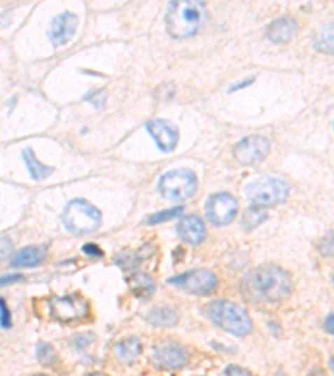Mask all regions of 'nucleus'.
I'll return each mask as SVG.
<instances>
[{
	"mask_svg": "<svg viewBox=\"0 0 334 376\" xmlns=\"http://www.w3.org/2000/svg\"><path fill=\"white\" fill-rule=\"evenodd\" d=\"M242 296L253 305H277L288 300L293 279L288 271L274 265L256 267L241 284Z\"/></svg>",
	"mask_w": 334,
	"mask_h": 376,
	"instance_id": "nucleus-1",
	"label": "nucleus"
},
{
	"mask_svg": "<svg viewBox=\"0 0 334 376\" xmlns=\"http://www.w3.org/2000/svg\"><path fill=\"white\" fill-rule=\"evenodd\" d=\"M207 24V8L202 0H172L166 14V29L172 39L197 36Z\"/></svg>",
	"mask_w": 334,
	"mask_h": 376,
	"instance_id": "nucleus-2",
	"label": "nucleus"
},
{
	"mask_svg": "<svg viewBox=\"0 0 334 376\" xmlns=\"http://www.w3.org/2000/svg\"><path fill=\"white\" fill-rule=\"evenodd\" d=\"M206 314L216 326L231 333V335L242 338L253 331V321H251L247 311L232 301L219 300L211 302L206 308Z\"/></svg>",
	"mask_w": 334,
	"mask_h": 376,
	"instance_id": "nucleus-3",
	"label": "nucleus"
},
{
	"mask_svg": "<svg viewBox=\"0 0 334 376\" xmlns=\"http://www.w3.org/2000/svg\"><path fill=\"white\" fill-rule=\"evenodd\" d=\"M62 223L72 235H90L95 229L101 228L102 213L89 201L74 200L64 209Z\"/></svg>",
	"mask_w": 334,
	"mask_h": 376,
	"instance_id": "nucleus-4",
	"label": "nucleus"
},
{
	"mask_svg": "<svg viewBox=\"0 0 334 376\" xmlns=\"http://www.w3.org/2000/svg\"><path fill=\"white\" fill-rule=\"evenodd\" d=\"M289 194V186L277 177H261L254 183L247 184L246 197L253 206L271 207L286 201Z\"/></svg>",
	"mask_w": 334,
	"mask_h": 376,
	"instance_id": "nucleus-5",
	"label": "nucleus"
},
{
	"mask_svg": "<svg viewBox=\"0 0 334 376\" xmlns=\"http://www.w3.org/2000/svg\"><path fill=\"white\" fill-rule=\"evenodd\" d=\"M49 306V318L59 323H76L88 318L89 301L79 293L66 296H52L47 300Z\"/></svg>",
	"mask_w": 334,
	"mask_h": 376,
	"instance_id": "nucleus-6",
	"label": "nucleus"
},
{
	"mask_svg": "<svg viewBox=\"0 0 334 376\" xmlns=\"http://www.w3.org/2000/svg\"><path fill=\"white\" fill-rule=\"evenodd\" d=\"M197 189V177L190 169L166 172L159 181V191L167 201H184Z\"/></svg>",
	"mask_w": 334,
	"mask_h": 376,
	"instance_id": "nucleus-7",
	"label": "nucleus"
},
{
	"mask_svg": "<svg viewBox=\"0 0 334 376\" xmlns=\"http://www.w3.org/2000/svg\"><path fill=\"white\" fill-rule=\"evenodd\" d=\"M167 283L182 289V291L197 296H209L212 293H216V289L219 286L218 276L207 270L188 271V273L171 278Z\"/></svg>",
	"mask_w": 334,
	"mask_h": 376,
	"instance_id": "nucleus-8",
	"label": "nucleus"
},
{
	"mask_svg": "<svg viewBox=\"0 0 334 376\" xmlns=\"http://www.w3.org/2000/svg\"><path fill=\"white\" fill-rule=\"evenodd\" d=\"M271 144L266 137L263 136H251L237 142L232 151L234 159L242 166H253V164L263 162L267 158Z\"/></svg>",
	"mask_w": 334,
	"mask_h": 376,
	"instance_id": "nucleus-9",
	"label": "nucleus"
},
{
	"mask_svg": "<svg viewBox=\"0 0 334 376\" xmlns=\"http://www.w3.org/2000/svg\"><path fill=\"white\" fill-rule=\"evenodd\" d=\"M237 209H239L237 201L228 193L214 194L206 204V214L214 226H225V224L232 223Z\"/></svg>",
	"mask_w": 334,
	"mask_h": 376,
	"instance_id": "nucleus-10",
	"label": "nucleus"
},
{
	"mask_svg": "<svg viewBox=\"0 0 334 376\" xmlns=\"http://www.w3.org/2000/svg\"><path fill=\"white\" fill-rule=\"evenodd\" d=\"M146 127L162 153H172V151L177 148V142H179V129L172 123L164 119H154L149 120Z\"/></svg>",
	"mask_w": 334,
	"mask_h": 376,
	"instance_id": "nucleus-11",
	"label": "nucleus"
},
{
	"mask_svg": "<svg viewBox=\"0 0 334 376\" xmlns=\"http://www.w3.org/2000/svg\"><path fill=\"white\" fill-rule=\"evenodd\" d=\"M153 361L164 370H182L189 361V354L181 344L167 343L153 351Z\"/></svg>",
	"mask_w": 334,
	"mask_h": 376,
	"instance_id": "nucleus-12",
	"label": "nucleus"
},
{
	"mask_svg": "<svg viewBox=\"0 0 334 376\" xmlns=\"http://www.w3.org/2000/svg\"><path fill=\"white\" fill-rule=\"evenodd\" d=\"M77 15L72 14V12H62V14L55 17L52 20L50 29H49V39L54 47H62L67 46L69 42L72 41L74 34L77 30Z\"/></svg>",
	"mask_w": 334,
	"mask_h": 376,
	"instance_id": "nucleus-13",
	"label": "nucleus"
},
{
	"mask_svg": "<svg viewBox=\"0 0 334 376\" xmlns=\"http://www.w3.org/2000/svg\"><path fill=\"white\" fill-rule=\"evenodd\" d=\"M177 235L181 236V239L188 244H201L206 239V224L199 216L189 214L184 216L181 219L179 226H177Z\"/></svg>",
	"mask_w": 334,
	"mask_h": 376,
	"instance_id": "nucleus-14",
	"label": "nucleus"
},
{
	"mask_svg": "<svg viewBox=\"0 0 334 376\" xmlns=\"http://www.w3.org/2000/svg\"><path fill=\"white\" fill-rule=\"evenodd\" d=\"M296 22L289 17H283V19H277L267 27V39L274 44H288L291 39L296 34Z\"/></svg>",
	"mask_w": 334,
	"mask_h": 376,
	"instance_id": "nucleus-15",
	"label": "nucleus"
},
{
	"mask_svg": "<svg viewBox=\"0 0 334 376\" xmlns=\"http://www.w3.org/2000/svg\"><path fill=\"white\" fill-rule=\"evenodd\" d=\"M46 259V251L37 246H29V248L20 249L19 253L12 258V266L14 267H34L42 265Z\"/></svg>",
	"mask_w": 334,
	"mask_h": 376,
	"instance_id": "nucleus-16",
	"label": "nucleus"
},
{
	"mask_svg": "<svg viewBox=\"0 0 334 376\" xmlns=\"http://www.w3.org/2000/svg\"><path fill=\"white\" fill-rule=\"evenodd\" d=\"M22 158H24L25 166H27V169H29V174L32 176L34 181L46 179L47 176H50L52 172H54V167L46 166V164H42L41 161H39L36 153H34L30 148H25L22 151Z\"/></svg>",
	"mask_w": 334,
	"mask_h": 376,
	"instance_id": "nucleus-17",
	"label": "nucleus"
},
{
	"mask_svg": "<svg viewBox=\"0 0 334 376\" xmlns=\"http://www.w3.org/2000/svg\"><path fill=\"white\" fill-rule=\"evenodd\" d=\"M129 289H131V293L134 296L147 300V298H151V295L154 293L155 283L149 274L136 273L129 278Z\"/></svg>",
	"mask_w": 334,
	"mask_h": 376,
	"instance_id": "nucleus-18",
	"label": "nucleus"
},
{
	"mask_svg": "<svg viewBox=\"0 0 334 376\" xmlns=\"http://www.w3.org/2000/svg\"><path fill=\"white\" fill-rule=\"evenodd\" d=\"M146 319L154 326L167 328V326L176 325L177 313L172 308H154L153 311H149V314H147Z\"/></svg>",
	"mask_w": 334,
	"mask_h": 376,
	"instance_id": "nucleus-19",
	"label": "nucleus"
},
{
	"mask_svg": "<svg viewBox=\"0 0 334 376\" xmlns=\"http://www.w3.org/2000/svg\"><path fill=\"white\" fill-rule=\"evenodd\" d=\"M142 351V344L137 338H127L120 341L116 347V353L120 360L124 361H134Z\"/></svg>",
	"mask_w": 334,
	"mask_h": 376,
	"instance_id": "nucleus-20",
	"label": "nucleus"
},
{
	"mask_svg": "<svg viewBox=\"0 0 334 376\" xmlns=\"http://www.w3.org/2000/svg\"><path fill=\"white\" fill-rule=\"evenodd\" d=\"M316 47L324 54H334V24L323 25L316 34Z\"/></svg>",
	"mask_w": 334,
	"mask_h": 376,
	"instance_id": "nucleus-21",
	"label": "nucleus"
},
{
	"mask_svg": "<svg viewBox=\"0 0 334 376\" xmlns=\"http://www.w3.org/2000/svg\"><path fill=\"white\" fill-rule=\"evenodd\" d=\"M266 218H267V214H266V211H264V207L253 206L244 216V228L246 229L258 228L259 224L266 221Z\"/></svg>",
	"mask_w": 334,
	"mask_h": 376,
	"instance_id": "nucleus-22",
	"label": "nucleus"
},
{
	"mask_svg": "<svg viewBox=\"0 0 334 376\" xmlns=\"http://www.w3.org/2000/svg\"><path fill=\"white\" fill-rule=\"evenodd\" d=\"M36 354H37V360L41 361L42 365H52V363L55 361L54 348H52L50 344H47V343H39Z\"/></svg>",
	"mask_w": 334,
	"mask_h": 376,
	"instance_id": "nucleus-23",
	"label": "nucleus"
},
{
	"mask_svg": "<svg viewBox=\"0 0 334 376\" xmlns=\"http://www.w3.org/2000/svg\"><path fill=\"white\" fill-rule=\"evenodd\" d=\"M181 213H182V207H174V209H169V211H160V213L151 216V218L147 219V223H149V224H158V223L169 221V219L176 218V216H179Z\"/></svg>",
	"mask_w": 334,
	"mask_h": 376,
	"instance_id": "nucleus-24",
	"label": "nucleus"
},
{
	"mask_svg": "<svg viewBox=\"0 0 334 376\" xmlns=\"http://www.w3.org/2000/svg\"><path fill=\"white\" fill-rule=\"evenodd\" d=\"M319 251L323 256L334 258V232H329L328 236H324L319 243Z\"/></svg>",
	"mask_w": 334,
	"mask_h": 376,
	"instance_id": "nucleus-25",
	"label": "nucleus"
},
{
	"mask_svg": "<svg viewBox=\"0 0 334 376\" xmlns=\"http://www.w3.org/2000/svg\"><path fill=\"white\" fill-rule=\"evenodd\" d=\"M0 326L4 330H8L12 326V316H11V309H8L7 302L0 298Z\"/></svg>",
	"mask_w": 334,
	"mask_h": 376,
	"instance_id": "nucleus-26",
	"label": "nucleus"
},
{
	"mask_svg": "<svg viewBox=\"0 0 334 376\" xmlns=\"http://www.w3.org/2000/svg\"><path fill=\"white\" fill-rule=\"evenodd\" d=\"M12 253V241L11 237L0 236V263L6 261Z\"/></svg>",
	"mask_w": 334,
	"mask_h": 376,
	"instance_id": "nucleus-27",
	"label": "nucleus"
},
{
	"mask_svg": "<svg viewBox=\"0 0 334 376\" xmlns=\"http://www.w3.org/2000/svg\"><path fill=\"white\" fill-rule=\"evenodd\" d=\"M82 253H85L88 256H92V258H102L104 256V251L95 244H85L84 248H82Z\"/></svg>",
	"mask_w": 334,
	"mask_h": 376,
	"instance_id": "nucleus-28",
	"label": "nucleus"
},
{
	"mask_svg": "<svg viewBox=\"0 0 334 376\" xmlns=\"http://www.w3.org/2000/svg\"><path fill=\"white\" fill-rule=\"evenodd\" d=\"M24 276L22 274H11V276H2L0 278V286H7V284L17 283V281H22Z\"/></svg>",
	"mask_w": 334,
	"mask_h": 376,
	"instance_id": "nucleus-29",
	"label": "nucleus"
},
{
	"mask_svg": "<svg viewBox=\"0 0 334 376\" xmlns=\"http://www.w3.org/2000/svg\"><path fill=\"white\" fill-rule=\"evenodd\" d=\"M224 375H239V376H246L249 375V371H247L246 368H239V366H228V368L224 370Z\"/></svg>",
	"mask_w": 334,
	"mask_h": 376,
	"instance_id": "nucleus-30",
	"label": "nucleus"
},
{
	"mask_svg": "<svg viewBox=\"0 0 334 376\" xmlns=\"http://www.w3.org/2000/svg\"><path fill=\"white\" fill-rule=\"evenodd\" d=\"M324 328H326L328 333L334 335V314H329V316L326 318V321H324Z\"/></svg>",
	"mask_w": 334,
	"mask_h": 376,
	"instance_id": "nucleus-31",
	"label": "nucleus"
},
{
	"mask_svg": "<svg viewBox=\"0 0 334 376\" xmlns=\"http://www.w3.org/2000/svg\"><path fill=\"white\" fill-rule=\"evenodd\" d=\"M254 82V79H244V82H239V84L232 85L231 89H229V92H236V90H239L242 88H246V85H251Z\"/></svg>",
	"mask_w": 334,
	"mask_h": 376,
	"instance_id": "nucleus-32",
	"label": "nucleus"
},
{
	"mask_svg": "<svg viewBox=\"0 0 334 376\" xmlns=\"http://www.w3.org/2000/svg\"><path fill=\"white\" fill-rule=\"evenodd\" d=\"M329 365H331V370L334 371V358H331V363H329Z\"/></svg>",
	"mask_w": 334,
	"mask_h": 376,
	"instance_id": "nucleus-33",
	"label": "nucleus"
}]
</instances>
